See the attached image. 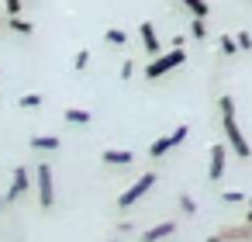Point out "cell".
I'll use <instances>...</instances> for the list:
<instances>
[{
	"label": "cell",
	"instance_id": "obj_1",
	"mask_svg": "<svg viewBox=\"0 0 252 242\" xmlns=\"http://www.w3.org/2000/svg\"><path fill=\"white\" fill-rule=\"evenodd\" d=\"M221 125H224V145H231V152L238 156V159H249L252 156V145L245 142V135H242V128H238V121H235V97L231 94H224L221 97Z\"/></svg>",
	"mask_w": 252,
	"mask_h": 242
},
{
	"label": "cell",
	"instance_id": "obj_2",
	"mask_svg": "<svg viewBox=\"0 0 252 242\" xmlns=\"http://www.w3.org/2000/svg\"><path fill=\"white\" fill-rule=\"evenodd\" d=\"M183 63H187V52H183V49H173V52H166V56H156V59L145 66V80H159V76L173 73V69L183 66Z\"/></svg>",
	"mask_w": 252,
	"mask_h": 242
},
{
	"label": "cell",
	"instance_id": "obj_3",
	"mask_svg": "<svg viewBox=\"0 0 252 242\" xmlns=\"http://www.w3.org/2000/svg\"><path fill=\"white\" fill-rule=\"evenodd\" d=\"M35 187H38V204H42V207H52V204H56L52 163H35Z\"/></svg>",
	"mask_w": 252,
	"mask_h": 242
},
{
	"label": "cell",
	"instance_id": "obj_4",
	"mask_svg": "<svg viewBox=\"0 0 252 242\" xmlns=\"http://www.w3.org/2000/svg\"><path fill=\"white\" fill-rule=\"evenodd\" d=\"M187 135H190V128H187V125H176V128H173L169 135H162V138H156V142L149 145V156H152V159H159V156H166L169 149H176V145H183V138H187Z\"/></svg>",
	"mask_w": 252,
	"mask_h": 242
},
{
	"label": "cell",
	"instance_id": "obj_5",
	"mask_svg": "<svg viewBox=\"0 0 252 242\" xmlns=\"http://www.w3.org/2000/svg\"><path fill=\"white\" fill-rule=\"evenodd\" d=\"M152 183H156V173H152V170H149V173H142V176H138V180H135L121 197H118V207H131L135 201H142V197L152 190Z\"/></svg>",
	"mask_w": 252,
	"mask_h": 242
},
{
	"label": "cell",
	"instance_id": "obj_6",
	"mask_svg": "<svg viewBox=\"0 0 252 242\" xmlns=\"http://www.w3.org/2000/svg\"><path fill=\"white\" fill-rule=\"evenodd\" d=\"M224 170H228V145L224 142H214L211 145V170H207V176L211 180H221Z\"/></svg>",
	"mask_w": 252,
	"mask_h": 242
},
{
	"label": "cell",
	"instance_id": "obj_7",
	"mask_svg": "<svg viewBox=\"0 0 252 242\" xmlns=\"http://www.w3.org/2000/svg\"><path fill=\"white\" fill-rule=\"evenodd\" d=\"M28 187H32L28 170H25V166H14V173H11V187H7V204H11V201H18L21 194H28Z\"/></svg>",
	"mask_w": 252,
	"mask_h": 242
},
{
	"label": "cell",
	"instance_id": "obj_8",
	"mask_svg": "<svg viewBox=\"0 0 252 242\" xmlns=\"http://www.w3.org/2000/svg\"><path fill=\"white\" fill-rule=\"evenodd\" d=\"M173 232H176V221H159V225H152V228L142 232V242H162V239L173 235Z\"/></svg>",
	"mask_w": 252,
	"mask_h": 242
},
{
	"label": "cell",
	"instance_id": "obj_9",
	"mask_svg": "<svg viewBox=\"0 0 252 242\" xmlns=\"http://www.w3.org/2000/svg\"><path fill=\"white\" fill-rule=\"evenodd\" d=\"M138 35H142V42H145V52L156 59V56H159V38H156L152 21H142V25H138Z\"/></svg>",
	"mask_w": 252,
	"mask_h": 242
},
{
	"label": "cell",
	"instance_id": "obj_10",
	"mask_svg": "<svg viewBox=\"0 0 252 242\" xmlns=\"http://www.w3.org/2000/svg\"><path fill=\"white\" fill-rule=\"evenodd\" d=\"M32 149H38V152H59L63 149V138H56V135H35L32 138Z\"/></svg>",
	"mask_w": 252,
	"mask_h": 242
},
{
	"label": "cell",
	"instance_id": "obj_11",
	"mask_svg": "<svg viewBox=\"0 0 252 242\" xmlns=\"http://www.w3.org/2000/svg\"><path fill=\"white\" fill-rule=\"evenodd\" d=\"M100 159H104V163H107V166H128V163H131V159H135V156H131V152H128V149H107V152H104V156H100Z\"/></svg>",
	"mask_w": 252,
	"mask_h": 242
},
{
	"label": "cell",
	"instance_id": "obj_12",
	"mask_svg": "<svg viewBox=\"0 0 252 242\" xmlns=\"http://www.w3.org/2000/svg\"><path fill=\"white\" fill-rule=\"evenodd\" d=\"M63 118L69 121V125H90L94 118H90V111H80V107H69V111H63Z\"/></svg>",
	"mask_w": 252,
	"mask_h": 242
},
{
	"label": "cell",
	"instance_id": "obj_13",
	"mask_svg": "<svg viewBox=\"0 0 252 242\" xmlns=\"http://www.w3.org/2000/svg\"><path fill=\"white\" fill-rule=\"evenodd\" d=\"M183 7H187V11L193 14V21H204V18L211 14V7L204 4V0H187V4H183Z\"/></svg>",
	"mask_w": 252,
	"mask_h": 242
},
{
	"label": "cell",
	"instance_id": "obj_14",
	"mask_svg": "<svg viewBox=\"0 0 252 242\" xmlns=\"http://www.w3.org/2000/svg\"><path fill=\"white\" fill-rule=\"evenodd\" d=\"M7 28L18 32V35H32V32H35V25H28L25 18H7Z\"/></svg>",
	"mask_w": 252,
	"mask_h": 242
},
{
	"label": "cell",
	"instance_id": "obj_15",
	"mask_svg": "<svg viewBox=\"0 0 252 242\" xmlns=\"http://www.w3.org/2000/svg\"><path fill=\"white\" fill-rule=\"evenodd\" d=\"M218 45H221V52H224V56H238V49H235V38H231L228 32L218 38Z\"/></svg>",
	"mask_w": 252,
	"mask_h": 242
},
{
	"label": "cell",
	"instance_id": "obj_16",
	"mask_svg": "<svg viewBox=\"0 0 252 242\" xmlns=\"http://www.w3.org/2000/svg\"><path fill=\"white\" fill-rule=\"evenodd\" d=\"M231 38H235V49H238V52H249V49H252V35H249V32H238V35H231Z\"/></svg>",
	"mask_w": 252,
	"mask_h": 242
},
{
	"label": "cell",
	"instance_id": "obj_17",
	"mask_svg": "<svg viewBox=\"0 0 252 242\" xmlns=\"http://www.w3.org/2000/svg\"><path fill=\"white\" fill-rule=\"evenodd\" d=\"M104 38H107L111 45H125V38H128V35H125L121 28H107V32H104Z\"/></svg>",
	"mask_w": 252,
	"mask_h": 242
},
{
	"label": "cell",
	"instance_id": "obj_18",
	"mask_svg": "<svg viewBox=\"0 0 252 242\" xmlns=\"http://www.w3.org/2000/svg\"><path fill=\"white\" fill-rule=\"evenodd\" d=\"M221 201H224V204H242V201H245V194H242V190H224V194H221Z\"/></svg>",
	"mask_w": 252,
	"mask_h": 242
},
{
	"label": "cell",
	"instance_id": "obj_19",
	"mask_svg": "<svg viewBox=\"0 0 252 242\" xmlns=\"http://www.w3.org/2000/svg\"><path fill=\"white\" fill-rule=\"evenodd\" d=\"M180 207H183V214H197V204L190 194H180Z\"/></svg>",
	"mask_w": 252,
	"mask_h": 242
},
{
	"label": "cell",
	"instance_id": "obj_20",
	"mask_svg": "<svg viewBox=\"0 0 252 242\" xmlns=\"http://www.w3.org/2000/svg\"><path fill=\"white\" fill-rule=\"evenodd\" d=\"M190 35H193L197 42H204V38H207V28H204V21H193V25H190Z\"/></svg>",
	"mask_w": 252,
	"mask_h": 242
},
{
	"label": "cell",
	"instance_id": "obj_21",
	"mask_svg": "<svg viewBox=\"0 0 252 242\" xmlns=\"http://www.w3.org/2000/svg\"><path fill=\"white\" fill-rule=\"evenodd\" d=\"M87 63H90V52H87V49H80V52H76V59H73V69H87Z\"/></svg>",
	"mask_w": 252,
	"mask_h": 242
},
{
	"label": "cell",
	"instance_id": "obj_22",
	"mask_svg": "<svg viewBox=\"0 0 252 242\" xmlns=\"http://www.w3.org/2000/svg\"><path fill=\"white\" fill-rule=\"evenodd\" d=\"M18 104H21V107H38V104H42V94H25Z\"/></svg>",
	"mask_w": 252,
	"mask_h": 242
},
{
	"label": "cell",
	"instance_id": "obj_23",
	"mask_svg": "<svg viewBox=\"0 0 252 242\" xmlns=\"http://www.w3.org/2000/svg\"><path fill=\"white\" fill-rule=\"evenodd\" d=\"M131 76H135V63L125 59V63H121V80H131Z\"/></svg>",
	"mask_w": 252,
	"mask_h": 242
},
{
	"label": "cell",
	"instance_id": "obj_24",
	"mask_svg": "<svg viewBox=\"0 0 252 242\" xmlns=\"http://www.w3.org/2000/svg\"><path fill=\"white\" fill-rule=\"evenodd\" d=\"M21 14V0H7V18H18Z\"/></svg>",
	"mask_w": 252,
	"mask_h": 242
},
{
	"label": "cell",
	"instance_id": "obj_25",
	"mask_svg": "<svg viewBox=\"0 0 252 242\" xmlns=\"http://www.w3.org/2000/svg\"><path fill=\"white\" fill-rule=\"evenodd\" d=\"M207 242H228V239H221V235H211V239H207Z\"/></svg>",
	"mask_w": 252,
	"mask_h": 242
},
{
	"label": "cell",
	"instance_id": "obj_26",
	"mask_svg": "<svg viewBox=\"0 0 252 242\" xmlns=\"http://www.w3.org/2000/svg\"><path fill=\"white\" fill-rule=\"evenodd\" d=\"M245 225H249V228H252V211H249V214H245Z\"/></svg>",
	"mask_w": 252,
	"mask_h": 242
},
{
	"label": "cell",
	"instance_id": "obj_27",
	"mask_svg": "<svg viewBox=\"0 0 252 242\" xmlns=\"http://www.w3.org/2000/svg\"><path fill=\"white\" fill-rule=\"evenodd\" d=\"M245 201H249V211H252V197H245Z\"/></svg>",
	"mask_w": 252,
	"mask_h": 242
}]
</instances>
